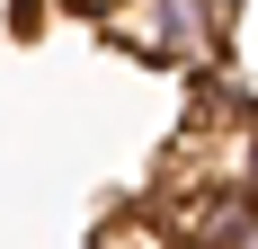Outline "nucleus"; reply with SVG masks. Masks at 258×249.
I'll return each instance as SVG.
<instances>
[{
  "mask_svg": "<svg viewBox=\"0 0 258 249\" xmlns=\"http://www.w3.org/2000/svg\"><path fill=\"white\" fill-rule=\"evenodd\" d=\"M214 9H240V0H214Z\"/></svg>",
  "mask_w": 258,
  "mask_h": 249,
  "instance_id": "obj_3",
  "label": "nucleus"
},
{
  "mask_svg": "<svg viewBox=\"0 0 258 249\" xmlns=\"http://www.w3.org/2000/svg\"><path fill=\"white\" fill-rule=\"evenodd\" d=\"M232 249H258V187H249V214H240V231H232Z\"/></svg>",
  "mask_w": 258,
  "mask_h": 249,
  "instance_id": "obj_2",
  "label": "nucleus"
},
{
  "mask_svg": "<svg viewBox=\"0 0 258 249\" xmlns=\"http://www.w3.org/2000/svg\"><path fill=\"white\" fill-rule=\"evenodd\" d=\"M107 36L143 63H214V0H116Z\"/></svg>",
  "mask_w": 258,
  "mask_h": 249,
  "instance_id": "obj_1",
  "label": "nucleus"
}]
</instances>
